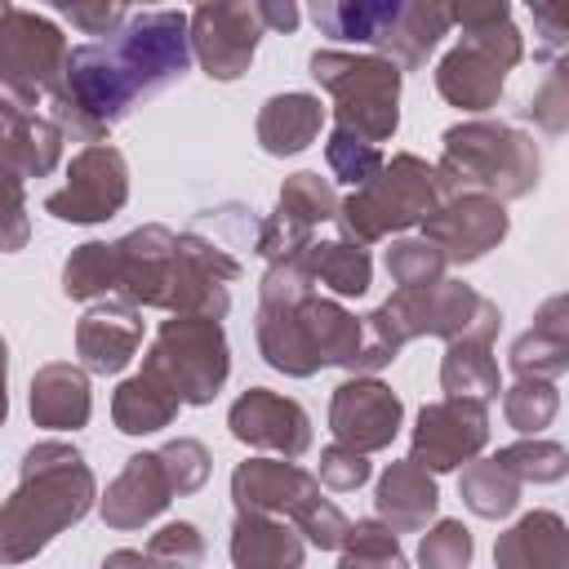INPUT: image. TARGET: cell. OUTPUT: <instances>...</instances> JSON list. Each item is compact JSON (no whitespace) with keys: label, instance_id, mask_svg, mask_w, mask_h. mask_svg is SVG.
Returning <instances> with one entry per match:
<instances>
[{"label":"cell","instance_id":"6da1fadb","mask_svg":"<svg viewBox=\"0 0 569 569\" xmlns=\"http://www.w3.org/2000/svg\"><path fill=\"white\" fill-rule=\"evenodd\" d=\"M191 58V13L142 9L124 22L120 36L71 49L67 76L44 102L49 120L71 142H107V133L133 111V102L182 80Z\"/></svg>","mask_w":569,"mask_h":569},{"label":"cell","instance_id":"7a4b0ae2","mask_svg":"<svg viewBox=\"0 0 569 569\" xmlns=\"http://www.w3.org/2000/svg\"><path fill=\"white\" fill-rule=\"evenodd\" d=\"M253 333L258 356L284 378H316L329 365L356 373L365 351V316L347 311L338 298L316 293L302 258L262 271Z\"/></svg>","mask_w":569,"mask_h":569},{"label":"cell","instance_id":"3957f363","mask_svg":"<svg viewBox=\"0 0 569 569\" xmlns=\"http://www.w3.org/2000/svg\"><path fill=\"white\" fill-rule=\"evenodd\" d=\"M98 502V480L84 453L67 440H36L22 453L18 485L0 511V560L18 569L36 560L62 529L80 525Z\"/></svg>","mask_w":569,"mask_h":569},{"label":"cell","instance_id":"277c9868","mask_svg":"<svg viewBox=\"0 0 569 569\" xmlns=\"http://www.w3.org/2000/svg\"><path fill=\"white\" fill-rule=\"evenodd\" d=\"M445 196L480 191L493 200H525L542 178V151L533 133L507 120H458L440 133L436 160Z\"/></svg>","mask_w":569,"mask_h":569},{"label":"cell","instance_id":"5b68a950","mask_svg":"<svg viewBox=\"0 0 569 569\" xmlns=\"http://www.w3.org/2000/svg\"><path fill=\"white\" fill-rule=\"evenodd\" d=\"M453 22L462 27L458 44L436 62V89L458 111H489L502 98L507 71L525 58V36L511 22V4H458Z\"/></svg>","mask_w":569,"mask_h":569},{"label":"cell","instance_id":"8992f818","mask_svg":"<svg viewBox=\"0 0 569 569\" xmlns=\"http://www.w3.org/2000/svg\"><path fill=\"white\" fill-rule=\"evenodd\" d=\"M445 204V187L436 164H427L413 151H396L373 182L351 191L338 209V236L369 249L396 231L422 227Z\"/></svg>","mask_w":569,"mask_h":569},{"label":"cell","instance_id":"52a82bcc","mask_svg":"<svg viewBox=\"0 0 569 569\" xmlns=\"http://www.w3.org/2000/svg\"><path fill=\"white\" fill-rule=\"evenodd\" d=\"M311 80L333 98V124L369 142H391L400 129V80L405 71L378 53L316 49L307 58Z\"/></svg>","mask_w":569,"mask_h":569},{"label":"cell","instance_id":"ba28073f","mask_svg":"<svg viewBox=\"0 0 569 569\" xmlns=\"http://www.w3.org/2000/svg\"><path fill=\"white\" fill-rule=\"evenodd\" d=\"M142 373L160 378L191 409L213 405V396L227 387V373H231V342L222 320H209V316L160 320L142 356Z\"/></svg>","mask_w":569,"mask_h":569},{"label":"cell","instance_id":"9c48e42d","mask_svg":"<svg viewBox=\"0 0 569 569\" xmlns=\"http://www.w3.org/2000/svg\"><path fill=\"white\" fill-rule=\"evenodd\" d=\"M71 44L58 31L53 18L22 9V4H0V84L4 98L18 107H44L62 76H67Z\"/></svg>","mask_w":569,"mask_h":569},{"label":"cell","instance_id":"30bf717a","mask_svg":"<svg viewBox=\"0 0 569 569\" xmlns=\"http://www.w3.org/2000/svg\"><path fill=\"white\" fill-rule=\"evenodd\" d=\"M378 311L387 316V325L396 329L400 342H413V338H445V347L458 338L493 342L498 325H502V311L485 293H476L467 280H449V276L427 289H396L387 302H378Z\"/></svg>","mask_w":569,"mask_h":569},{"label":"cell","instance_id":"8fae6325","mask_svg":"<svg viewBox=\"0 0 569 569\" xmlns=\"http://www.w3.org/2000/svg\"><path fill=\"white\" fill-rule=\"evenodd\" d=\"M124 204H129V160L111 142L80 147L67 164V182L44 196V213H53L58 222H76V227L107 222Z\"/></svg>","mask_w":569,"mask_h":569},{"label":"cell","instance_id":"7c38bea8","mask_svg":"<svg viewBox=\"0 0 569 569\" xmlns=\"http://www.w3.org/2000/svg\"><path fill=\"white\" fill-rule=\"evenodd\" d=\"M338 209H342V200L329 178H320L316 169L289 173L280 182L276 213L262 218V231H258V253L267 258V267L298 262L307 253V244L316 240V227L338 222Z\"/></svg>","mask_w":569,"mask_h":569},{"label":"cell","instance_id":"4fadbf2b","mask_svg":"<svg viewBox=\"0 0 569 569\" xmlns=\"http://www.w3.org/2000/svg\"><path fill=\"white\" fill-rule=\"evenodd\" d=\"M485 445H489V405L445 396L418 409L413 436H409V462L440 476L476 462Z\"/></svg>","mask_w":569,"mask_h":569},{"label":"cell","instance_id":"5bb4252c","mask_svg":"<svg viewBox=\"0 0 569 569\" xmlns=\"http://www.w3.org/2000/svg\"><path fill=\"white\" fill-rule=\"evenodd\" d=\"M267 36L258 4L240 0H213L191 9V53L209 80H240L258 53V40Z\"/></svg>","mask_w":569,"mask_h":569},{"label":"cell","instance_id":"9a60e30c","mask_svg":"<svg viewBox=\"0 0 569 569\" xmlns=\"http://www.w3.org/2000/svg\"><path fill=\"white\" fill-rule=\"evenodd\" d=\"M405 422V400L382 382V378H342L329 396V431L338 445L356 453H378L391 449Z\"/></svg>","mask_w":569,"mask_h":569},{"label":"cell","instance_id":"2e32d148","mask_svg":"<svg viewBox=\"0 0 569 569\" xmlns=\"http://www.w3.org/2000/svg\"><path fill=\"white\" fill-rule=\"evenodd\" d=\"M511 231L507 204L480 191H462V196H445V204L422 222V240H431L449 262L467 267L480 262L489 249H498Z\"/></svg>","mask_w":569,"mask_h":569},{"label":"cell","instance_id":"e0dca14e","mask_svg":"<svg viewBox=\"0 0 569 569\" xmlns=\"http://www.w3.org/2000/svg\"><path fill=\"white\" fill-rule=\"evenodd\" d=\"M227 427L240 445L249 449H267L276 458H302L311 449V418L298 400L267 391V387H244L231 409H227Z\"/></svg>","mask_w":569,"mask_h":569},{"label":"cell","instance_id":"ac0fdd59","mask_svg":"<svg viewBox=\"0 0 569 569\" xmlns=\"http://www.w3.org/2000/svg\"><path fill=\"white\" fill-rule=\"evenodd\" d=\"M320 498V480L302 471L289 458H244L231 471V502L236 511H258V516H280L298 520L311 502Z\"/></svg>","mask_w":569,"mask_h":569},{"label":"cell","instance_id":"d6986e66","mask_svg":"<svg viewBox=\"0 0 569 569\" xmlns=\"http://www.w3.org/2000/svg\"><path fill=\"white\" fill-rule=\"evenodd\" d=\"M173 498H178V493H173V480H169V471H164L160 449H142V453L124 458L120 476H116V480L107 485V493L98 498V516H102L107 529L129 533V529L151 525Z\"/></svg>","mask_w":569,"mask_h":569},{"label":"cell","instance_id":"ffe728a7","mask_svg":"<svg viewBox=\"0 0 569 569\" xmlns=\"http://www.w3.org/2000/svg\"><path fill=\"white\" fill-rule=\"evenodd\" d=\"M142 347V311L120 302V298H107V302H93L80 320H76V356L89 373H120Z\"/></svg>","mask_w":569,"mask_h":569},{"label":"cell","instance_id":"44dd1931","mask_svg":"<svg viewBox=\"0 0 569 569\" xmlns=\"http://www.w3.org/2000/svg\"><path fill=\"white\" fill-rule=\"evenodd\" d=\"M62 142L67 133L31 107H18L13 98H0V156H4V173L18 178H49L62 160Z\"/></svg>","mask_w":569,"mask_h":569},{"label":"cell","instance_id":"7402d4cb","mask_svg":"<svg viewBox=\"0 0 569 569\" xmlns=\"http://www.w3.org/2000/svg\"><path fill=\"white\" fill-rule=\"evenodd\" d=\"M31 422L44 431H80L93 413V391H89V369L71 360H49L31 373L27 391Z\"/></svg>","mask_w":569,"mask_h":569},{"label":"cell","instance_id":"603a6c76","mask_svg":"<svg viewBox=\"0 0 569 569\" xmlns=\"http://www.w3.org/2000/svg\"><path fill=\"white\" fill-rule=\"evenodd\" d=\"M373 511L378 520H387L396 533H422L436 511H440V489H436V476L409 458L391 462L382 476H378V489H373Z\"/></svg>","mask_w":569,"mask_h":569},{"label":"cell","instance_id":"cb8c5ba5","mask_svg":"<svg viewBox=\"0 0 569 569\" xmlns=\"http://www.w3.org/2000/svg\"><path fill=\"white\" fill-rule=\"evenodd\" d=\"M493 569H569V525L533 507L493 542Z\"/></svg>","mask_w":569,"mask_h":569},{"label":"cell","instance_id":"d4e9b609","mask_svg":"<svg viewBox=\"0 0 569 569\" xmlns=\"http://www.w3.org/2000/svg\"><path fill=\"white\" fill-rule=\"evenodd\" d=\"M227 551H231L236 569H302L307 538L289 520H280V516L236 511Z\"/></svg>","mask_w":569,"mask_h":569},{"label":"cell","instance_id":"484cf974","mask_svg":"<svg viewBox=\"0 0 569 569\" xmlns=\"http://www.w3.org/2000/svg\"><path fill=\"white\" fill-rule=\"evenodd\" d=\"M320 124H325V102L316 93H302V89H289V93H271L258 111V147L267 156H298L307 151L316 138H320Z\"/></svg>","mask_w":569,"mask_h":569},{"label":"cell","instance_id":"4316f807","mask_svg":"<svg viewBox=\"0 0 569 569\" xmlns=\"http://www.w3.org/2000/svg\"><path fill=\"white\" fill-rule=\"evenodd\" d=\"M400 13H405V0H316L311 4V22L320 27V36L369 44L373 53L387 44Z\"/></svg>","mask_w":569,"mask_h":569},{"label":"cell","instance_id":"83f0119b","mask_svg":"<svg viewBox=\"0 0 569 569\" xmlns=\"http://www.w3.org/2000/svg\"><path fill=\"white\" fill-rule=\"evenodd\" d=\"M453 27V9L436 4V0H405L400 22L391 27L387 44L378 49V58H391L400 71H418L427 67V58L436 53V44L449 36Z\"/></svg>","mask_w":569,"mask_h":569},{"label":"cell","instance_id":"f1b7e54d","mask_svg":"<svg viewBox=\"0 0 569 569\" xmlns=\"http://www.w3.org/2000/svg\"><path fill=\"white\" fill-rule=\"evenodd\" d=\"M440 391L445 396H458V400H480V405H493L507 387H502V373H498V360H493V342L485 338H458L445 347L440 356Z\"/></svg>","mask_w":569,"mask_h":569},{"label":"cell","instance_id":"f546056e","mask_svg":"<svg viewBox=\"0 0 569 569\" xmlns=\"http://www.w3.org/2000/svg\"><path fill=\"white\" fill-rule=\"evenodd\" d=\"M182 400L151 373H133L116 387L111 396V422L116 431L124 436H151V431H164L173 418H178Z\"/></svg>","mask_w":569,"mask_h":569},{"label":"cell","instance_id":"4dcf8cb0","mask_svg":"<svg viewBox=\"0 0 569 569\" xmlns=\"http://www.w3.org/2000/svg\"><path fill=\"white\" fill-rule=\"evenodd\" d=\"M302 267H307V276L316 284H325L338 298H360L373 284V258H369V249H360V244H351L342 236L338 240H311L307 253H302Z\"/></svg>","mask_w":569,"mask_h":569},{"label":"cell","instance_id":"1f68e13d","mask_svg":"<svg viewBox=\"0 0 569 569\" xmlns=\"http://www.w3.org/2000/svg\"><path fill=\"white\" fill-rule=\"evenodd\" d=\"M520 480L498 462V458H476V462H467L462 467V476H458V498H462V507L471 511V516H480V520H502V516H511L516 507H520Z\"/></svg>","mask_w":569,"mask_h":569},{"label":"cell","instance_id":"d6a6232c","mask_svg":"<svg viewBox=\"0 0 569 569\" xmlns=\"http://www.w3.org/2000/svg\"><path fill=\"white\" fill-rule=\"evenodd\" d=\"M62 298L93 302L116 298V240H84L62 262Z\"/></svg>","mask_w":569,"mask_h":569},{"label":"cell","instance_id":"836d02e7","mask_svg":"<svg viewBox=\"0 0 569 569\" xmlns=\"http://www.w3.org/2000/svg\"><path fill=\"white\" fill-rule=\"evenodd\" d=\"M338 569H409L400 538L387 520L369 516V520H351L342 551H338Z\"/></svg>","mask_w":569,"mask_h":569},{"label":"cell","instance_id":"e575fe53","mask_svg":"<svg viewBox=\"0 0 569 569\" xmlns=\"http://www.w3.org/2000/svg\"><path fill=\"white\" fill-rule=\"evenodd\" d=\"M507 365L516 378H538V382H556L569 373V338L565 333H551V329H538L529 325L511 351H507Z\"/></svg>","mask_w":569,"mask_h":569},{"label":"cell","instance_id":"d590c367","mask_svg":"<svg viewBox=\"0 0 569 569\" xmlns=\"http://www.w3.org/2000/svg\"><path fill=\"white\" fill-rule=\"evenodd\" d=\"M325 164H329V173H333L338 182H347L351 191H360L365 182H373V178L382 173L387 156H382L378 142H369V138H360V133L333 124L329 138H325Z\"/></svg>","mask_w":569,"mask_h":569},{"label":"cell","instance_id":"8d00e7d4","mask_svg":"<svg viewBox=\"0 0 569 569\" xmlns=\"http://www.w3.org/2000/svg\"><path fill=\"white\" fill-rule=\"evenodd\" d=\"M520 485H556L569 476V449L556 445V440H542V436H525L516 445H502L493 453Z\"/></svg>","mask_w":569,"mask_h":569},{"label":"cell","instance_id":"74e56055","mask_svg":"<svg viewBox=\"0 0 569 569\" xmlns=\"http://www.w3.org/2000/svg\"><path fill=\"white\" fill-rule=\"evenodd\" d=\"M560 413V391L556 382H538V378H516V387L502 391V418L511 431L520 436H542Z\"/></svg>","mask_w":569,"mask_h":569},{"label":"cell","instance_id":"f35d334b","mask_svg":"<svg viewBox=\"0 0 569 569\" xmlns=\"http://www.w3.org/2000/svg\"><path fill=\"white\" fill-rule=\"evenodd\" d=\"M387 276L396 280V289H427V284H440L445 280V267H449V258L431 244V240H422V236H400V240H391V249H387Z\"/></svg>","mask_w":569,"mask_h":569},{"label":"cell","instance_id":"ab89813d","mask_svg":"<svg viewBox=\"0 0 569 569\" xmlns=\"http://www.w3.org/2000/svg\"><path fill=\"white\" fill-rule=\"evenodd\" d=\"M520 116L533 120L542 133H569V53L547 67L542 84L525 98Z\"/></svg>","mask_w":569,"mask_h":569},{"label":"cell","instance_id":"60d3db41","mask_svg":"<svg viewBox=\"0 0 569 569\" xmlns=\"http://www.w3.org/2000/svg\"><path fill=\"white\" fill-rule=\"evenodd\" d=\"M471 556H476V538L462 520H436L431 529H422V542H418L422 569H467Z\"/></svg>","mask_w":569,"mask_h":569},{"label":"cell","instance_id":"b9f144b4","mask_svg":"<svg viewBox=\"0 0 569 569\" xmlns=\"http://www.w3.org/2000/svg\"><path fill=\"white\" fill-rule=\"evenodd\" d=\"M204 533L191 520H169L147 538V556L160 569H200L204 565Z\"/></svg>","mask_w":569,"mask_h":569},{"label":"cell","instance_id":"7bdbcfd3","mask_svg":"<svg viewBox=\"0 0 569 569\" xmlns=\"http://www.w3.org/2000/svg\"><path fill=\"white\" fill-rule=\"evenodd\" d=\"M160 458H164V471H169L178 498L200 493L204 480H209V471H213V458H209V449L196 436H178V440L160 445Z\"/></svg>","mask_w":569,"mask_h":569},{"label":"cell","instance_id":"ee69618b","mask_svg":"<svg viewBox=\"0 0 569 569\" xmlns=\"http://www.w3.org/2000/svg\"><path fill=\"white\" fill-rule=\"evenodd\" d=\"M529 18H533V58L551 67L556 58L569 53V0H533Z\"/></svg>","mask_w":569,"mask_h":569},{"label":"cell","instance_id":"f6af8a7d","mask_svg":"<svg viewBox=\"0 0 569 569\" xmlns=\"http://www.w3.org/2000/svg\"><path fill=\"white\" fill-rule=\"evenodd\" d=\"M369 476H373L369 453H356V449H347V445H338V440L320 449V471H316V480L329 485L333 493H351V489H360Z\"/></svg>","mask_w":569,"mask_h":569},{"label":"cell","instance_id":"bcb514c9","mask_svg":"<svg viewBox=\"0 0 569 569\" xmlns=\"http://www.w3.org/2000/svg\"><path fill=\"white\" fill-rule=\"evenodd\" d=\"M293 529L311 542V547H320V551H342V538H347V529H351V520L320 493L298 520H293Z\"/></svg>","mask_w":569,"mask_h":569},{"label":"cell","instance_id":"7dc6e473","mask_svg":"<svg viewBox=\"0 0 569 569\" xmlns=\"http://www.w3.org/2000/svg\"><path fill=\"white\" fill-rule=\"evenodd\" d=\"M58 13H62L71 27H80L84 36H102V40L120 36L124 22L133 18V9H124V4H116V0H93V4L76 0V4H58Z\"/></svg>","mask_w":569,"mask_h":569},{"label":"cell","instance_id":"c3c4849f","mask_svg":"<svg viewBox=\"0 0 569 569\" xmlns=\"http://www.w3.org/2000/svg\"><path fill=\"white\" fill-rule=\"evenodd\" d=\"M4 187H9V236H4V249H22V240H27V200H22V178H18V173H4Z\"/></svg>","mask_w":569,"mask_h":569},{"label":"cell","instance_id":"681fc988","mask_svg":"<svg viewBox=\"0 0 569 569\" xmlns=\"http://www.w3.org/2000/svg\"><path fill=\"white\" fill-rule=\"evenodd\" d=\"M258 18H262L267 31H284V36H289V31L298 27L302 13H298L293 0H258Z\"/></svg>","mask_w":569,"mask_h":569},{"label":"cell","instance_id":"f907efd6","mask_svg":"<svg viewBox=\"0 0 569 569\" xmlns=\"http://www.w3.org/2000/svg\"><path fill=\"white\" fill-rule=\"evenodd\" d=\"M533 325H538V329H551V333H565V338H569V293H556V298H547V302L533 311Z\"/></svg>","mask_w":569,"mask_h":569},{"label":"cell","instance_id":"816d5d0a","mask_svg":"<svg viewBox=\"0 0 569 569\" xmlns=\"http://www.w3.org/2000/svg\"><path fill=\"white\" fill-rule=\"evenodd\" d=\"M102 569H160V565L138 547H116V551L102 556Z\"/></svg>","mask_w":569,"mask_h":569}]
</instances>
